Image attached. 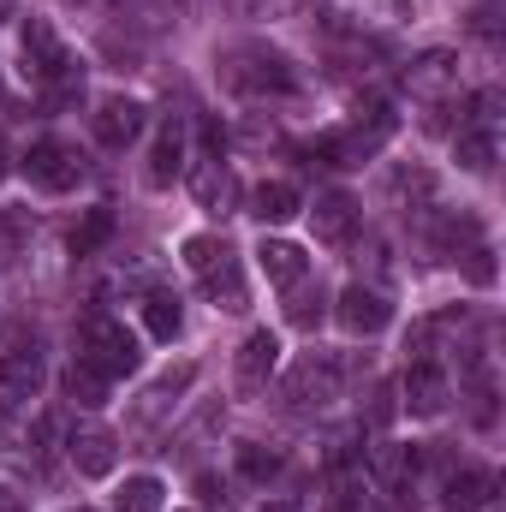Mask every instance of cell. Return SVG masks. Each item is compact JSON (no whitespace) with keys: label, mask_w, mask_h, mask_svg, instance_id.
Instances as JSON below:
<instances>
[{"label":"cell","mask_w":506,"mask_h":512,"mask_svg":"<svg viewBox=\"0 0 506 512\" xmlns=\"http://www.w3.org/2000/svg\"><path fill=\"white\" fill-rule=\"evenodd\" d=\"M221 84L227 90H239V96H292L298 90V72H292V60L280 54V48H262V42H245V48H227L221 54Z\"/></svg>","instance_id":"6da1fadb"},{"label":"cell","mask_w":506,"mask_h":512,"mask_svg":"<svg viewBox=\"0 0 506 512\" xmlns=\"http://www.w3.org/2000/svg\"><path fill=\"white\" fill-rule=\"evenodd\" d=\"M137 334H131L126 322H114L108 310H90L84 316V328H78V364H90L96 376H131L137 370Z\"/></svg>","instance_id":"7a4b0ae2"},{"label":"cell","mask_w":506,"mask_h":512,"mask_svg":"<svg viewBox=\"0 0 506 512\" xmlns=\"http://www.w3.org/2000/svg\"><path fill=\"white\" fill-rule=\"evenodd\" d=\"M340 387H346V370H340L328 352H310V358H298V364L286 370L280 405H286V411H328V405L340 399Z\"/></svg>","instance_id":"3957f363"},{"label":"cell","mask_w":506,"mask_h":512,"mask_svg":"<svg viewBox=\"0 0 506 512\" xmlns=\"http://www.w3.org/2000/svg\"><path fill=\"white\" fill-rule=\"evenodd\" d=\"M18 167H24V179H30L36 191H54V197H60V191H78L84 173H90L84 155H78L72 143H60V137H36Z\"/></svg>","instance_id":"277c9868"},{"label":"cell","mask_w":506,"mask_h":512,"mask_svg":"<svg viewBox=\"0 0 506 512\" xmlns=\"http://www.w3.org/2000/svg\"><path fill=\"white\" fill-rule=\"evenodd\" d=\"M0 387L12 399H36L42 393V352L24 328H6L0 334Z\"/></svg>","instance_id":"5b68a950"},{"label":"cell","mask_w":506,"mask_h":512,"mask_svg":"<svg viewBox=\"0 0 506 512\" xmlns=\"http://www.w3.org/2000/svg\"><path fill=\"white\" fill-rule=\"evenodd\" d=\"M334 322H340L352 340H370V334H381V328L393 322V304H387V292H381V286L352 280V286L334 298Z\"/></svg>","instance_id":"8992f818"},{"label":"cell","mask_w":506,"mask_h":512,"mask_svg":"<svg viewBox=\"0 0 506 512\" xmlns=\"http://www.w3.org/2000/svg\"><path fill=\"white\" fill-rule=\"evenodd\" d=\"M399 84H405L417 102H447V96L459 90V54H453V48H423V54L399 72Z\"/></svg>","instance_id":"52a82bcc"},{"label":"cell","mask_w":506,"mask_h":512,"mask_svg":"<svg viewBox=\"0 0 506 512\" xmlns=\"http://www.w3.org/2000/svg\"><path fill=\"white\" fill-rule=\"evenodd\" d=\"M66 60H72V54L60 48V36H54V24H48V18H30V24L18 30V72H24L36 90H42Z\"/></svg>","instance_id":"ba28073f"},{"label":"cell","mask_w":506,"mask_h":512,"mask_svg":"<svg viewBox=\"0 0 506 512\" xmlns=\"http://www.w3.org/2000/svg\"><path fill=\"white\" fill-rule=\"evenodd\" d=\"M393 131H376V126H346V131H328V137H316L310 143V161H322V167H364V161H376L381 143H387Z\"/></svg>","instance_id":"9c48e42d"},{"label":"cell","mask_w":506,"mask_h":512,"mask_svg":"<svg viewBox=\"0 0 506 512\" xmlns=\"http://www.w3.org/2000/svg\"><path fill=\"white\" fill-rule=\"evenodd\" d=\"M447 399H453V382H447V370H441L435 358H417V364L405 370V382H399V411H411V417H441Z\"/></svg>","instance_id":"30bf717a"},{"label":"cell","mask_w":506,"mask_h":512,"mask_svg":"<svg viewBox=\"0 0 506 512\" xmlns=\"http://www.w3.org/2000/svg\"><path fill=\"white\" fill-rule=\"evenodd\" d=\"M191 382H197V364H179V370H167L161 382H149L143 387V399L131 405V435H149L185 393H191Z\"/></svg>","instance_id":"8fae6325"},{"label":"cell","mask_w":506,"mask_h":512,"mask_svg":"<svg viewBox=\"0 0 506 512\" xmlns=\"http://www.w3.org/2000/svg\"><path fill=\"white\" fill-rule=\"evenodd\" d=\"M143 102L137 96H108V102H96V114H90V131H96V143L102 149H126L143 137Z\"/></svg>","instance_id":"7c38bea8"},{"label":"cell","mask_w":506,"mask_h":512,"mask_svg":"<svg viewBox=\"0 0 506 512\" xmlns=\"http://www.w3.org/2000/svg\"><path fill=\"white\" fill-rule=\"evenodd\" d=\"M66 453H72V465H78L84 477H108V471L120 465V435H114L108 423H78V429L66 435Z\"/></svg>","instance_id":"4fadbf2b"},{"label":"cell","mask_w":506,"mask_h":512,"mask_svg":"<svg viewBox=\"0 0 506 512\" xmlns=\"http://www.w3.org/2000/svg\"><path fill=\"white\" fill-rule=\"evenodd\" d=\"M310 233H316V245H352V233H358V203L346 197V191H322L316 197V209H310Z\"/></svg>","instance_id":"5bb4252c"},{"label":"cell","mask_w":506,"mask_h":512,"mask_svg":"<svg viewBox=\"0 0 506 512\" xmlns=\"http://www.w3.org/2000/svg\"><path fill=\"white\" fill-rule=\"evenodd\" d=\"M417 471H423V447H393V441L370 447V477L381 495H405L417 483Z\"/></svg>","instance_id":"9a60e30c"},{"label":"cell","mask_w":506,"mask_h":512,"mask_svg":"<svg viewBox=\"0 0 506 512\" xmlns=\"http://www.w3.org/2000/svg\"><path fill=\"white\" fill-rule=\"evenodd\" d=\"M274 364H280V340H274L268 328L245 334V346H239V358H233V382H239V393H262L268 376H274Z\"/></svg>","instance_id":"2e32d148"},{"label":"cell","mask_w":506,"mask_h":512,"mask_svg":"<svg viewBox=\"0 0 506 512\" xmlns=\"http://www.w3.org/2000/svg\"><path fill=\"white\" fill-rule=\"evenodd\" d=\"M429 221H423V245L429 256H465L483 245V227L471 221V215H435V209H423Z\"/></svg>","instance_id":"e0dca14e"},{"label":"cell","mask_w":506,"mask_h":512,"mask_svg":"<svg viewBox=\"0 0 506 512\" xmlns=\"http://www.w3.org/2000/svg\"><path fill=\"white\" fill-rule=\"evenodd\" d=\"M191 197H197V209H209V215H227V209L239 203V179L221 167V155H209V161L191 167Z\"/></svg>","instance_id":"ac0fdd59"},{"label":"cell","mask_w":506,"mask_h":512,"mask_svg":"<svg viewBox=\"0 0 506 512\" xmlns=\"http://www.w3.org/2000/svg\"><path fill=\"white\" fill-rule=\"evenodd\" d=\"M179 173H185V126L167 120V126L155 131V143H149V167H143V179H149L155 191H167Z\"/></svg>","instance_id":"d6986e66"},{"label":"cell","mask_w":506,"mask_h":512,"mask_svg":"<svg viewBox=\"0 0 506 512\" xmlns=\"http://www.w3.org/2000/svg\"><path fill=\"white\" fill-rule=\"evenodd\" d=\"M262 274H268V286H280V292H298L304 286V274H310V256L298 251V245H286V239H262Z\"/></svg>","instance_id":"ffe728a7"},{"label":"cell","mask_w":506,"mask_h":512,"mask_svg":"<svg viewBox=\"0 0 506 512\" xmlns=\"http://www.w3.org/2000/svg\"><path fill=\"white\" fill-rule=\"evenodd\" d=\"M495 471H453L447 483H441V507L447 512H483L495 501Z\"/></svg>","instance_id":"44dd1931"},{"label":"cell","mask_w":506,"mask_h":512,"mask_svg":"<svg viewBox=\"0 0 506 512\" xmlns=\"http://www.w3.org/2000/svg\"><path fill=\"white\" fill-rule=\"evenodd\" d=\"M453 155H459L465 173H495V161H501V137H495V126H459Z\"/></svg>","instance_id":"7402d4cb"},{"label":"cell","mask_w":506,"mask_h":512,"mask_svg":"<svg viewBox=\"0 0 506 512\" xmlns=\"http://www.w3.org/2000/svg\"><path fill=\"white\" fill-rule=\"evenodd\" d=\"M304 203H298V185H286V179H268V185H256L251 191V215L262 227H280V221H292Z\"/></svg>","instance_id":"603a6c76"},{"label":"cell","mask_w":506,"mask_h":512,"mask_svg":"<svg viewBox=\"0 0 506 512\" xmlns=\"http://www.w3.org/2000/svg\"><path fill=\"white\" fill-rule=\"evenodd\" d=\"M203 292H209V304H215V310H227V316L251 310V292H245V274H239V262H221V268L203 280Z\"/></svg>","instance_id":"cb8c5ba5"},{"label":"cell","mask_w":506,"mask_h":512,"mask_svg":"<svg viewBox=\"0 0 506 512\" xmlns=\"http://www.w3.org/2000/svg\"><path fill=\"white\" fill-rule=\"evenodd\" d=\"M346 12L340 18H358V24H370V30H393V24H405L417 6L411 0H340Z\"/></svg>","instance_id":"d4e9b609"},{"label":"cell","mask_w":506,"mask_h":512,"mask_svg":"<svg viewBox=\"0 0 506 512\" xmlns=\"http://www.w3.org/2000/svg\"><path fill=\"white\" fill-rule=\"evenodd\" d=\"M387 191H393V203H405V209H429V203H435V173H429V167H393Z\"/></svg>","instance_id":"484cf974"},{"label":"cell","mask_w":506,"mask_h":512,"mask_svg":"<svg viewBox=\"0 0 506 512\" xmlns=\"http://www.w3.org/2000/svg\"><path fill=\"white\" fill-rule=\"evenodd\" d=\"M78 102H84V66H78V60H66V66L42 84V108L66 114V108H78Z\"/></svg>","instance_id":"4316f807"},{"label":"cell","mask_w":506,"mask_h":512,"mask_svg":"<svg viewBox=\"0 0 506 512\" xmlns=\"http://www.w3.org/2000/svg\"><path fill=\"white\" fill-rule=\"evenodd\" d=\"M221 262H233V245H227V239H215V233H191V239H185V268H191L197 280H209Z\"/></svg>","instance_id":"83f0119b"},{"label":"cell","mask_w":506,"mask_h":512,"mask_svg":"<svg viewBox=\"0 0 506 512\" xmlns=\"http://www.w3.org/2000/svg\"><path fill=\"white\" fill-rule=\"evenodd\" d=\"M60 387H66V399H72V405H84V411H96V405L108 399V376H96V370H90V364H78V358L66 364Z\"/></svg>","instance_id":"f1b7e54d"},{"label":"cell","mask_w":506,"mask_h":512,"mask_svg":"<svg viewBox=\"0 0 506 512\" xmlns=\"http://www.w3.org/2000/svg\"><path fill=\"white\" fill-rule=\"evenodd\" d=\"M179 322H185V310H179L173 292H143V328H149L155 340H173Z\"/></svg>","instance_id":"f546056e"},{"label":"cell","mask_w":506,"mask_h":512,"mask_svg":"<svg viewBox=\"0 0 506 512\" xmlns=\"http://www.w3.org/2000/svg\"><path fill=\"white\" fill-rule=\"evenodd\" d=\"M221 417H227V411H221V399H209L191 423H179V429L167 435V453H197V441H203V435H215V429H221Z\"/></svg>","instance_id":"4dcf8cb0"},{"label":"cell","mask_w":506,"mask_h":512,"mask_svg":"<svg viewBox=\"0 0 506 512\" xmlns=\"http://www.w3.org/2000/svg\"><path fill=\"white\" fill-rule=\"evenodd\" d=\"M114 239V209H90L78 227H72V256H96Z\"/></svg>","instance_id":"1f68e13d"},{"label":"cell","mask_w":506,"mask_h":512,"mask_svg":"<svg viewBox=\"0 0 506 512\" xmlns=\"http://www.w3.org/2000/svg\"><path fill=\"white\" fill-rule=\"evenodd\" d=\"M114 512H161V483L155 477H131L114 495Z\"/></svg>","instance_id":"d6a6232c"},{"label":"cell","mask_w":506,"mask_h":512,"mask_svg":"<svg viewBox=\"0 0 506 512\" xmlns=\"http://www.w3.org/2000/svg\"><path fill=\"white\" fill-rule=\"evenodd\" d=\"M227 137H233V143H245V149H274V143H280V126H274L268 114H245Z\"/></svg>","instance_id":"836d02e7"},{"label":"cell","mask_w":506,"mask_h":512,"mask_svg":"<svg viewBox=\"0 0 506 512\" xmlns=\"http://www.w3.org/2000/svg\"><path fill=\"white\" fill-rule=\"evenodd\" d=\"M322 512H376V501L358 489V477H334V495L322 501Z\"/></svg>","instance_id":"e575fe53"},{"label":"cell","mask_w":506,"mask_h":512,"mask_svg":"<svg viewBox=\"0 0 506 512\" xmlns=\"http://www.w3.org/2000/svg\"><path fill=\"white\" fill-rule=\"evenodd\" d=\"M239 471H245L251 483H268V477L280 471V453H274V447H256V441H245V447H239Z\"/></svg>","instance_id":"d590c367"},{"label":"cell","mask_w":506,"mask_h":512,"mask_svg":"<svg viewBox=\"0 0 506 512\" xmlns=\"http://www.w3.org/2000/svg\"><path fill=\"white\" fill-rule=\"evenodd\" d=\"M328 310H322V292H292V304H286V322L292 328H316Z\"/></svg>","instance_id":"8d00e7d4"},{"label":"cell","mask_w":506,"mask_h":512,"mask_svg":"<svg viewBox=\"0 0 506 512\" xmlns=\"http://www.w3.org/2000/svg\"><path fill=\"white\" fill-rule=\"evenodd\" d=\"M465 280H471V286H495V251H489V245L465 251Z\"/></svg>","instance_id":"74e56055"},{"label":"cell","mask_w":506,"mask_h":512,"mask_svg":"<svg viewBox=\"0 0 506 512\" xmlns=\"http://www.w3.org/2000/svg\"><path fill=\"white\" fill-rule=\"evenodd\" d=\"M197 501H203V507H221V512H227V483H221L215 471H197Z\"/></svg>","instance_id":"f35d334b"},{"label":"cell","mask_w":506,"mask_h":512,"mask_svg":"<svg viewBox=\"0 0 506 512\" xmlns=\"http://www.w3.org/2000/svg\"><path fill=\"white\" fill-rule=\"evenodd\" d=\"M495 12H501V0H483V6H477V18H471V30H477V36H495V24H501Z\"/></svg>","instance_id":"ab89813d"},{"label":"cell","mask_w":506,"mask_h":512,"mask_svg":"<svg viewBox=\"0 0 506 512\" xmlns=\"http://www.w3.org/2000/svg\"><path fill=\"white\" fill-rule=\"evenodd\" d=\"M203 143H209V155H221V149H227V131H221V120H203Z\"/></svg>","instance_id":"60d3db41"},{"label":"cell","mask_w":506,"mask_h":512,"mask_svg":"<svg viewBox=\"0 0 506 512\" xmlns=\"http://www.w3.org/2000/svg\"><path fill=\"white\" fill-rule=\"evenodd\" d=\"M0 512H30V501H24L18 489H6V483H0Z\"/></svg>","instance_id":"b9f144b4"},{"label":"cell","mask_w":506,"mask_h":512,"mask_svg":"<svg viewBox=\"0 0 506 512\" xmlns=\"http://www.w3.org/2000/svg\"><path fill=\"white\" fill-rule=\"evenodd\" d=\"M262 512H304V501H292V495L286 501H262Z\"/></svg>","instance_id":"7bdbcfd3"},{"label":"cell","mask_w":506,"mask_h":512,"mask_svg":"<svg viewBox=\"0 0 506 512\" xmlns=\"http://www.w3.org/2000/svg\"><path fill=\"white\" fill-rule=\"evenodd\" d=\"M12 173V155H6V137H0V179Z\"/></svg>","instance_id":"ee69618b"},{"label":"cell","mask_w":506,"mask_h":512,"mask_svg":"<svg viewBox=\"0 0 506 512\" xmlns=\"http://www.w3.org/2000/svg\"><path fill=\"white\" fill-rule=\"evenodd\" d=\"M6 18H12V0H0V24H6Z\"/></svg>","instance_id":"f6af8a7d"},{"label":"cell","mask_w":506,"mask_h":512,"mask_svg":"<svg viewBox=\"0 0 506 512\" xmlns=\"http://www.w3.org/2000/svg\"><path fill=\"white\" fill-rule=\"evenodd\" d=\"M78 512H90V507H78Z\"/></svg>","instance_id":"bcb514c9"}]
</instances>
